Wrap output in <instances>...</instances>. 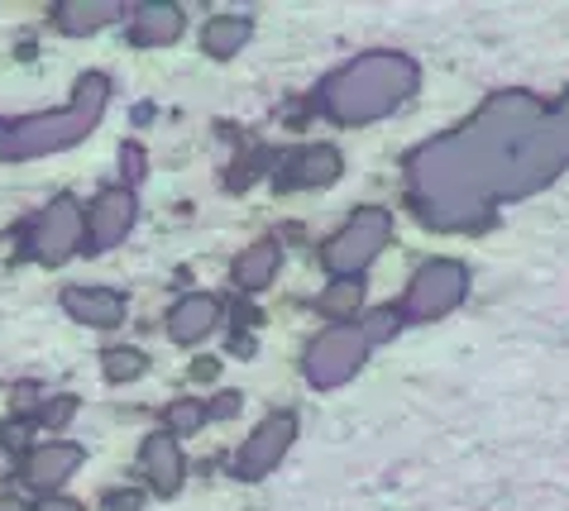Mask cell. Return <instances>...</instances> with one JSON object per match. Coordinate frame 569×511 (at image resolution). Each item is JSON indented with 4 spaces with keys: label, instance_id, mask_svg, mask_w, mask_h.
Listing matches in <instances>:
<instances>
[{
    "label": "cell",
    "instance_id": "cell-28",
    "mask_svg": "<svg viewBox=\"0 0 569 511\" xmlns=\"http://www.w3.org/2000/svg\"><path fill=\"white\" fill-rule=\"evenodd\" d=\"M39 511H82V507L68 502V498H43V502H39Z\"/></svg>",
    "mask_w": 569,
    "mask_h": 511
},
{
    "label": "cell",
    "instance_id": "cell-8",
    "mask_svg": "<svg viewBox=\"0 0 569 511\" xmlns=\"http://www.w3.org/2000/svg\"><path fill=\"white\" fill-rule=\"evenodd\" d=\"M292 440H297V417L292 411H273V417H263L254 425V435L244 440L240 459H234V473H240L244 483H259V478H268L282 464V454L292 450Z\"/></svg>",
    "mask_w": 569,
    "mask_h": 511
},
{
    "label": "cell",
    "instance_id": "cell-23",
    "mask_svg": "<svg viewBox=\"0 0 569 511\" xmlns=\"http://www.w3.org/2000/svg\"><path fill=\"white\" fill-rule=\"evenodd\" d=\"M72 411H77V397H53V402H49V407H43V411H39V421L58 430L62 421H68V417H72Z\"/></svg>",
    "mask_w": 569,
    "mask_h": 511
},
{
    "label": "cell",
    "instance_id": "cell-24",
    "mask_svg": "<svg viewBox=\"0 0 569 511\" xmlns=\"http://www.w3.org/2000/svg\"><path fill=\"white\" fill-rule=\"evenodd\" d=\"M29 421H6L0 425V444H6V450H20V444H29Z\"/></svg>",
    "mask_w": 569,
    "mask_h": 511
},
{
    "label": "cell",
    "instance_id": "cell-22",
    "mask_svg": "<svg viewBox=\"0 0 569 511\" xmlns=\"http://www.w3.org/2000/svg\"><path fill=\"white\" fill-rule=\"evenodd\" d=\"M197 425H207V407L201 402H172L168 407V435L172 440L187 435V430H197Z\"/></svg>",
    "mask_w": 569,
    "mask_h": 511
},
{
    "label": "cell",
    "instance_id": "cell-15",
    "mask_svg": "<svg viewBox=\"0 0 569 511\" xmlns=\"http://www.w3.org/2000/svg\"><path fill=\"white\" fill-rule=\"evenodd\" d=\"M178 34H182V10L178 6H163V0H153V6H139L134 20H130V39L144 43V48L172 43Z\"/></svg>",
    "mask_w": 569,
    "mask_h": 511
},
{
    "label": "cell",
    "instance_id": "cell-27",
    "mask_svg": "<svg viewBox=\"0 0 569 511\" xmlns=\"http://www.w3.org/2000/svg\"><path fill=\"white\" fill-rule=\"evenodd\" d=\"M124 178H130V182H139V178H144V153H139L134 149V143H124Z\"/></svg>",
    "mask_w": 569,
    "mask_h": 511
},
{
    "label": "cell",
    "instance_id": "cell-26",
    "mask_svg": "<svg viewBox=\"0 0 569 511\" xmlns=\"http://www.w3.org/2000/svg\"><path fill=\"white\" fill-rule=\"evenodd\" d=\"M240 411V392H226V397H216V407H207V421L216 417V421H226V417H234Z\"/></svg>",
    "mask_w": 569,
    "mask_h": 511
},
{
    "label": "cell",
    "instance_id": "cell-17",
    "mask_svg": "<svg viewBox=\"0 0 569 511\" xmlns=\"http://www.w3.org/2000/svg\"><path fill=\"white\" fill-rule=\"evenodd\" d=\"M249 34H254L249 14H216V20H207V29H201V48H207L211 58H234L249 43Z\"/></svg>",
    "mask_w": 569,
    "mask_h": 511
},
{
    "label": "cell",
    "instance_id": "cell-21",
    "mask_svg": "<svg viewBox=\"0 0 569 511\" xmlns=\"http://www.w3.org/2000/svg\"><path fill=\"white\" fill-rule=\"evenodd\" d=\"M398 325H402L398 307H383V311H369V315H363L359 334H363V344H383V340H392V334H398Z\"/></svg>",
    "mask_w": 569,
    "mask_h": 511
},
{
    "label": "cell",
    "instance_id": "cell-12",
    "mask_svg": "<svg viewBox=\"0 0 569 511\" xmlns=\"http://www.w3.org/2000/svg\"><path fill=\"white\" fill-rule=\"evenodd\" d=\"M62 311L91 330H110L124 321V297L110 292V287H68L62 292Z\"/></svg>",
    "mask_w": 569,
    "mask_h": 511
},
{
    "label": "cell",
    "instance_id": "cell-9",
    "mask_svg": "<svg viewBox=\"0 0 569 511\" xmlns=\"http://www.w3.org/2000/svg\"><path fill=\"white\" fill-rule=\"evenodd\" d=\"M134 216H139L134 191H130V187H106L101 197L91 201V211H87V249H91V253L116 249L120 239L130 234Z\"/></svg>",
    "mask_w": 569,
    "mask_h": 511
},
{
    "label": "cell",
    "instance_id": "cell-2",
    "mask_svg": "<svg viewBox=\"0 0 569 511\" xmlns=\"http://www.w3.org/2000/svg\"><path fill=\"white\" fill-rule=\"evenodd\" d=\"M417 87H421V72L407 53H363L326 77L321 91H316V106L336 124H369L407 106Z\"/></svg>",
    "mask_w": 569,
    "mask_h": 511
},
{
    "label": "cell",
    "instance_id": "cell-18",
    "mask_svg": "<svg viewBox=\"0 0 569 511\" xmlns=\"http://www.w3.org/2000/svg\"><path fill=\"white\" fill-rule=\"evenodd\" d=\"M278 263H282V249L268 244V239L254 249H244L240 259H234V282H240V292H263V287L273 282Z\"/></svg>",
    "mask_w": 569,
    "mask_h": 511
},
{
    "label": "cell",
    "instance_id": "cell-25",
    "mask_svg": "<svg viewBox=\"0 0 569 511\" xmlns=\"http://www.w3.org/2000/svg\"><path fill=\"white\" fill-rule=\"evenodd\" d=\"M144 492H106V511H139Z\"/></svg>",
    "mask_w": 569,
    "mask_h": 511
},
{
    "label": "cell",
    "instance_id": "cell-14",
    "mask_svg": "<svg viewBox=\"0 0 569 511\" xmlns=\"http://www.w3.org/2000/svg\"><path fill=\"white\" fill-rule=\"evenodd\" d=\"M216 325H220V301L207 297V292L182 297L178 307L168 311V340L172 344H201Z\"/></svg>",
    "mask_w": 569,
    "mask_h": 511
},
{
    "label": "cell",
    "instance_id": "cell-3",
    "mask_svg": "<svg viewBox=\"0 0 569 511\" xmlns=\"http://www.w3.org/2000/svg\"><path fill=\"white\" fill-rule=\"evenodd\" d=\"M106 101H110V82L101 72H87L82 82H77L72 101L62 110H49V116L20 120V124H6V130H0V153L6 158H43V153L72 149V143H82L101 124Z\"/></svg>",
    "mask_w": 569,
    "mask_h": 511
},
{
    "label": "cell",
    "instance_id": "cell-6",
    "mask_svg": "<svg viewBox=\"0 0 569 511\" xmlns=\"http://www.w3.org/2000/svg\"><path fill=\"white\" fill-rule=\"evenodd\" d=\"M363 354H369V344H363L359 325L340 321V325H330L311 340L307 359H302V373H307L311 388H340V382H350L359 373Z\"/></svg>",
    "mask_w": 569,
    "mask_h": 511
},
{
    "label": "cell",
    "instance_id": "cell-7",
    "mask_svg": "<svg viewBox=\"0 0 569 511\" xmlns=\"http://www.w3.org/2000/svg\"><path fill=\"white\" fill-rule=\"evenodd\" d=\"M82 244H87V211L77 206V197H53L49 211H43L34 226V259L58 268Z\"/></svg>",
    "mask_w": 569,
    "mask_h": 511
},
{
    "label": "cell",
    "instance_id": "cell-1",
    "mask_svg": "<svg viewBox=\"0 0 569 511\" xmlns=\"http://www.w3.org/2000/svg\"><path fill=\"white\" fill-rule=\"evenodd\" d=\"M569 168V96L498 91L469 124L407 153L412 211L431 230H479L502 201L531 197Z\"/></svg>",
    "mask_w": 569,
    "mask_h": 511
},
{
    "label": "cell",
    "instance_id": "cell-30",
    "mask_svg": "<svg viewBox=\"0 0 569 511\" xmlns=\"http://www.w3.org/2000/svg\"><path fill=\"white\" fill-rule=\"evenodd\" d=\"M0 511H24L20 502H10V498H0Z\"/></svg>",
    "mask_w": 569,
    "mask_h": 511
},
{
    "label": "cell",
    "instance_id": "cell-29",
    "mask_svg": "<svg viewBox=\"0 0 569 511\" xmlns=\"http://www.w3.org/2000/svg\"><path fill=\"white\" fill-rule=\"evenodd\" d=\"M197 378H216V359H201L197 363Z\"/></svg>",
    "mask_w": 569,
    "mask_h": 511
},
{
    "label": "cell",
    "instance_id": "cell-5",
    "mask_svg": "<svg viewBox=\"0 0 569 511\" xmlns=\"http://www.w3.org/2000/svg\"><path fill=\"white\" fill-rule=\"evenodd\" d=\"M469 292V268L460 259H431L417 268V278L407 282V297L398 315L402 321H436V315H450Z\"/></svg>",
    "mask_w": 569,
    "mask_h": 511
},
{
    "label": "cell",
    "instance_id": "cell-20",
    "mask_svg": "<svg viewBox=\"0 0 569 511\" xmlns=\"http://www.w3.org/2000/svg\"><path fill=\"white\" fill-rule=\"evenodd\" d=\"M106 382H134L139 373L149 369V359L139 349H106Z\"/></svg>",
    "mask_w": 569,
    "mask_h": 511
},
{
    "label": "cell",
    "instance_id": "cell-13",
    "mask_svg": "<svg viewBox=\"0 0 569 511\" xmlns=\"http://www.w3.org/2000/svg\"><path fill=\"white\" fill-rule=\"evenodd\" d=\"M139 464H144V478H149V488L158 492V498H172V492L182 488V450H178V440L168 435V430H158V435L144 440V450H139Z\"/></svg>",
    "mask_w": 569,
    "mask_h": 511
},
{
    "label": "cell",
    "instance_id": "cell-19",
    "mask_svg": "<svg viewBox=\"0 0 569 511\" xmlns=\"http://www.w3.org/2000/svg\"><path fill=\"white\" fill-rule=\"evenodd\" d=\"M363 301V282L359 278H336L321 292V315H330V321H340V315H350L355 307Z\"/></svg>",
    "mask_w": 569,
    "mask_h": 511
},
{
    "label": "cell",
    "instance_id": "cell-11",
    "mask_svg": "<svg viewBox=\"0 0 569 511\" xmlns=\"http://www.w3.org/2000/svg\"><path fill=\"white\" fill-rule=\"evenodd\" d=\"M77 464H82V450H77V444H62V440H53V444H39V450L24 459L20 478H24V488L49 492V498H53V488L68 483V478L77 473Z\"/></svg>",
    "mask_w": 569,
    "mask_h": 511
},
{
    "label": "cell",
    "instance_id": "cell-4",
    "mask_svg": "<svg viewBox=\"0 0 569 511\" xmlns=\"http://www.w3.org/2000/svg\"><path fill=\"white\" fill-rule=\"evenodd\" d=\"M388 239H392V216L383 211V206H363V211H355L336 234L326 239V249H321L326 273L330 278H359L363 268L388 249Z\"/></svg>",
    "mask_w": 569,
    "mask_h": 511
},
{
    "label": "cell",
    "instance_id": "cell-10",
    "mask_svg": "<svg viewBox=\"0 0 569 511\" xmlns=\"http://www.w3.org/2000/svg\"><path fill=\"white\" fill-rule=\"evenodd\" d=\"M345 172V158L340 149H330V143H307V149H297L282 158V172L278 182L288 191H302V187H330Z\"/></svg>",
    "mask_w": 569,
    "mask_h": 511
},
{
    "label": "cell",
    "instance_id": "cell-16",
    "mask_svg": "<svg viewBox=\"0 0 569 511\" xmlns=\"http://www.w3.org/2000/svg\"><path fill=\"white\" fill-rule=\"evenodd\" d=\"M120 14L116 0H62L53 10V20L62 34H97L101 24H110Z\"/></svg>",
    "mask_w": 569,
    "mask_h": 511
}]
</instances>
